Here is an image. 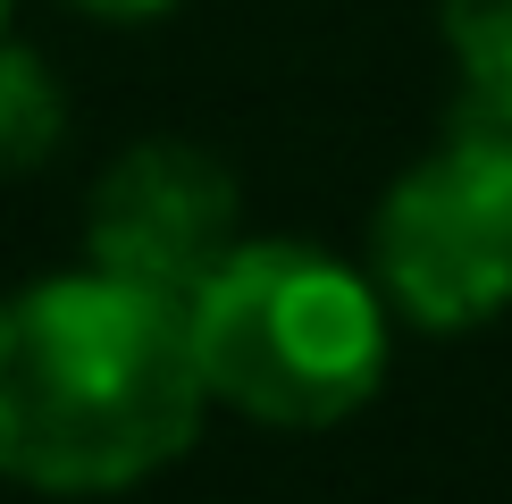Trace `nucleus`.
I'll list each match as a JSON object with an SVG mask.
<instances>
[{"label":"nucleus","mask_w":512,"mask_h":504,"mask_svg":"<svg viewBox=\"0 0 512 504\" xmlns=\"http://www.w3.org/2000/svg\"><path fill=\"white\" fill-rule=\"evenodd\" d=\"M185 303L126 278H42L0 303V471L42 496H110L202 429Z\"/></svg>","instance_id":"obj_1"},{"label":"nucleus","mask_w":512,"mask_h":504,"mask_svg":"<svg viewBox=\"0 0 512 504\" xmlns=\"http://www.w3.org/2000/svg\"><path fill=\"white\" fill-rule=\"evenodd\" d=\"M202 395L269 429H328L387 378V294L319 244H236L185 294Z\"/></svg>","instance_id":"obj_2"},{"label":"nucleus","mask_w":512,"mask_h":504,"mask_svg":"<svg viewBox=\"0 0 512 504\" xmlns=\"http://www.w3.org/2000/svg\"><path fill=\"white\" fill-rule=\"evenodd\" d=\"M370 286L420 328H479L512 303V135L454 126L387 185Z\"/></svg>","instance_id":"obj_3"},{"label":"nucleus","mask_w":512,"mask_h":504,"mask_svg":"<svg viewBox=\"0 0 512 504\" xmlns=\"http://www.w3.org/2000/svg\"><path fill=\"white\" fill-rule=\"evenodd\" d=\"M84 244H93L101 278L185 303L244 244L236 177H227V160L194 152V143H135L101 168L93 202H84Z\"/></svg>","instance_id":"obj_4"},{"label":"nucleus","mask_w":512,"mask_h":504,"mask_svg":"<svg viewBox=\"0 0 512 504\" xmlns=\"http://www.w3.org/2000/svg\"><path fill=\"white\" fill-rule=\"evenodd\" d=\"M445 51H454V126L512 135V0H445Z\"/></svg>","instance_id":"obj_5"},{"label":"nucleus","mask_w":512,"mask_h":504,"mask_svg":"<svg viewBox=\"0 0 512 504\" xmlns=\"http://www.w3.org/2000/svg\"><path fill=\"white\" fill-rule=\"evenodd\" d=\"M51 143H59V84L42 76V59L0 42V177L34 168Z\"/></svg>","instance_id":"obj_6"},{"label":"nucleus","mask_w":512,"mask_h":504,"mask_svg":"<svg viewBox=\"0 0 512 504\" xmlns=\"http://www.w3.org/2000/svg\"><path fill=\"white\" fill-rule=\"evenodd\" d=\"M76 9H93V17H152V9H168V0H76Z\"/></svg>","instance_id":"obj_7"},{"label":"nucleus","mask_w":512,"mask_h":504,"mask_svg":"<svg viewBox=\"0 0 512 504\" xmlns=\"http://www.w3.org/2000/svg\"><path fill=\"white\" fill-rule=\"evenodd\" d=\"M9 9H17V0H0V26H9Z\"/></svg>","instance_id":"obj_8"}]
</instances>
